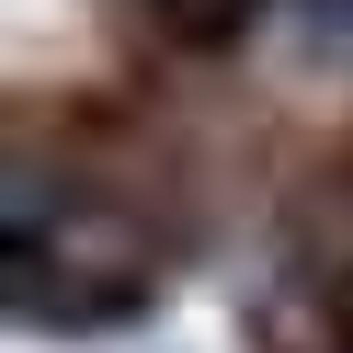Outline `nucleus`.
<instances>
[{"mask_svg": "<svg viewBox=\"0 0 353 353\" xmlns=\"http://www.w3.org/2000/svg\"><path fill=\"white\" fill-rule=\"evenodd\" d=\"M285 23L307 46H353V0H285Z\"/></svg>", "mask_w": 353, "mask_h": 353, "instance_id": "f257e3e1", "label": "nucleus"}]
</instances>
